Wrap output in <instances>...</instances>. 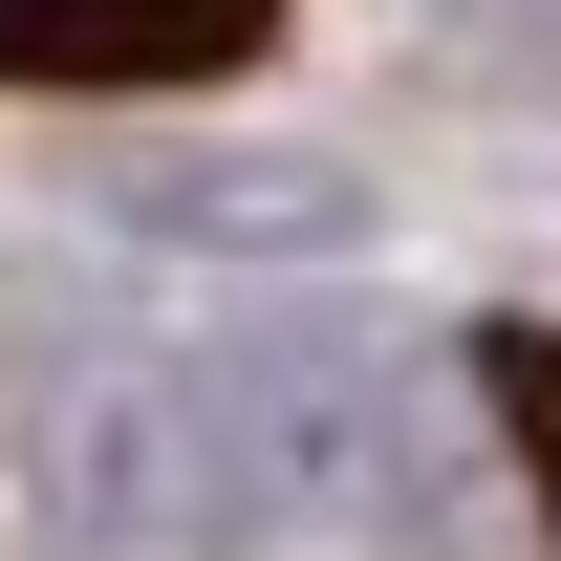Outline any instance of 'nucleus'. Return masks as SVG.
Masks as SVG:
<instances>
[{
	"label": "nucleus",
	"instance_id": "nucleus-2",
	"mask_svg": "<svg viewBox=\"0 0 561 561\" xmlns=\"http://www.w3.org/2000/svg\"><path fill=\"white\" fill-rule=\"evenodd\" d=\"M476 389H496V432H518V476H540V518H561V324H496Z\"/></svg>",
	"mask_w": 561,
	"mask_h": 561
},
{
	"label": "nucleus",
	"instance_id": "nucleus-1",
	"mask_svg": "<svg viewBox=\"0 0 561 561\" xmlns=\"http://www.w3.org/2000/svg\"><path fill=\"white\" fill-rule=\"evenodd\" d=\"M280 44V0H0V87H66V108H108V87H238Z\"/></svg>",
	"mask_w": 561,
	"mask_h": 561
}]
</instances>
